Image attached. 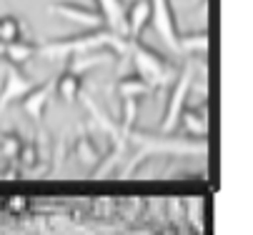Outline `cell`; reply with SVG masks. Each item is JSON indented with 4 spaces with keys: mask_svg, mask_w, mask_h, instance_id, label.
<instances>
[{
    "mask_svg": "<svg viewBox=\"0 0 253 235\" xmlns=\"http://www.w3.org/2000/svg\"><path fill=\"white\" fill-rule=\"evenodd\" d=\"M20 155H23L25 163H33V160H35V150H33V148H20Z\"/></svg>",
    "mask_w": 253,
    "mask_h": 235,
    "instance_id": "12",
    "label": "cell"
},
{
    "mask_svg": "<svg viewBox=\"0 0 253 235\" xmlns=\"http://www.w3.org/2000/svg\"><path fill=\"white\" fill-rule=\"evenodd\" d=\"M121 90H123L128 98H133L135 93L148 90V83H143L140 78H130V80H123V83H121Z\"/></svg>",
    "mask_w": 253,
    "mask_h": 235,
    "instance_id": "7",
    "label": "cell"
},
{
    "mask_svg": "<svg viewBox=\"0 0 253 235\" xmlns=\"http://www.w3.org/2000/svg\"><path fill=\"white\" fill-rule=\"evenodd\" d=\"M45 93H48L45 88H38V90H35V93H33V95L25 100V108H28V110L35 115V118H38V115H41V110H43V103H45Z\"/></svg>",
    "mask_w": 253,
    "mask_h": 235,
    "instance_id": "6",
    "label": "cell"
},
{
    "mask_svg": "<svg viewBox=\"0 0 253 235\" xmlns=\"http://www.w3.org/2000/svg\"><path fill=\"white\" fill-rule=\"evenodd\" d=\"M8 208H10V210H23V208H25V200H23V195H15V198L10 200V203H8Z\"/></svg>",
    "mask_w": 253,
    "mask_h": 235,
    "instance_id": "11",
    "label": "cell"
},
{
    "mask_svg": "<svg viewBox=\"0 0 253 235\" xmlns=\"http://www.w3.org/2000/svg\"><path fill=\"white\" fill-rule=\"evenodd\" d=\"M76 153H78V158H81L83 163H93V160L98 158L95 148H93L88 140H78V145H76Z\"/></svg>",
    "mask_w": 253,
    "mask_h": 235,
    "instance_id": "8",
    "label": "cell"
},
{
    "mask_svg": "<svg viewBox=\"0 0 253 235\" xmlns=\"http://www.w3.org/2000/svg\"><path fill=\"white\" fill-rule=\"evenodd\" d=\"M18 35H20V25H18L15 18H3L0 20V38L13 43V40H18Z\"/></svg>",
    "mask_w": 253,
    "mask_h": 235,
    "instance_id": "5",
    "label": "cell"
},
{
    "mask_svg": "<svg viewBox=\"0 0 253 235\" xmlns=\"http://www.w3.org/2000/svg\"><path fill=\"white\" fill-rule=\"evenodd\" d=\"M188 123H191V128H193V130H198V133H203V130H206V123L201 120V115H198V113H186V125H188Z\"/></svg>",
    "mask_w": 253,
    "mask_h": 235,
    "instance_id": "10",
    "label": "cell"
},
{
    "mask_svg": "<svg viewBox=\"0 0 253 235\" xmlns=\"http://www.w3.org/2000/svg\"><path fill=\"white\" fill-rule=\"evenodd\" d=\"M58 13H65L73 20H81V23H88V25H98L100 23V13H90L85 8H78V5H55Z\"/></svg>",
    "mask_w": 253,
    "mask_h": 235,
    "instance_id": "2",
    "label": "cell"
},
{
    "mask_svg": "<svg viewBox=\"0 0 253 235\" xmlns=\"http://www.w3.org/2000/svg\"><path fill=\"white\" fill-rule=\"evenodd\" d=\"M151 13H153V5L151 0H138V3L130 8V18H128V25L133 33H138L143 25H146L151 20Z\"/></svg>",
    "mask_w": 253,
    "mask_h": 235,
    "instance_id": "1",
    "label": "cell"
},
{
    "mask_svg": "<svg viewBox=\"0 0 253 235\" xmlns=\"http://www.w3.org/2000/svg\"><path fill=\"white\" fill-rule=\"evenodd\" d=\"M5 53L10 55V60H13V63H25V60L33 55V48H30L28 43L13 40V43H8V45H5Z\"/></svg>",
    "mask_w": 253,
    "mask_h": 235,
    "instance_id": "4",
    "label": "cell"
},
{
    "mask_svg": "<svg viewBox=\"0 0 253 235\" xmlns=\"http://www.w3.org/2000/svg\"><path fill=\"white\" fill-rule=\"evenodd\" d=\"M78 90H81V80L76 78V75H63L60 80H58V93H60V98H65V100H73L76 95H78Z\"/></svg>",
    "mask_w": 253,
    "mask_h": 235,
    "instance_id": "3",
    "label": "cell"
},
{
    "mask_svg": "<svg viewBox=\"0 0 253 235\" xmlns=\"http://www.w3.org/2000/svg\"><path fill=\"white\" fill-rule=\"evenodd\" d=\"M3 153H5L8 158H15V155L20 153V140H18L15 135H5V140H3Z\"/></svg>",
    "mask_w": 253,
    "mask_h": 235,
    "instance_id": "9",
    "label": "cell"
}]
</instances>
